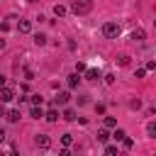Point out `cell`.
<instances>
[{"label":"cell","instance_id":"6da1fadb","mask_svg":"<svg viewBox=\"0 0 156 156\" xmlns=\"http://www.w3.org/2000/svg\"><path fill=\"white\" fill-rule=\"evenodd\" d=\"M93 10V0H73L71 2V12L73 15H88Z\"/></svg>","mask_w":156,"mask_h":156},{"label":"cell","instance_id":"7a4b0ae2","mask_svg":"<svg viewBox=\"0 0 156 156\" xmlns=\"http://www.w3.org/2000/svg\"><path fill=\"white\" fill-rule=\"evenodd\" d=\"M102 34H105L107 39H117V37H119V24H117L115 20L105 22V24H102Z\"/></svg>","mask_w":156,"mask_h":156},{"label":"cell","instance_id":"3957f363","mask_svg":"<svg viewBox=\"0 0 156 156\" xmlns=\"http://www.w3.org/2000/svg\"><path fill=\"white\" fill-rule=\"evenodd\" d=\"M12 100H17V93H15V88H10V85H2V88H0V102H12Z\"/></svg>","mask_w":156,"mask_h":156},{"label":"cell","instance_id":"277c9868","mask_svg":"<svg viewBox=\"0 0 156 156\" xmlns=\"http://www.w3.org/2000/svg\"><path fill=\"white\" fill-rule=\"evenodd\" d=\"M34 141H37V146H39L41 151L51 149V136H49V134H37V139H34Z\"/></svg>","mask_w":156,"mask_h":156},{"label":"cell","instance_id":"5b68a950","mask_svg":"<svg viewBox=\"0 0 156 156\" xmlns=\"http://www.w3.org/2000/svg\"><path fill=\"white\" fill-rule=\"evenodd\" d=\"M17 32L20 34H29L32 32V20H20L17 22Z\"/></svg>","mask_w":156,"mask_h":156},{"label":"cell","instance_id":"8992f818","mask_svg":"<svg viewBox=\"0 0 156 156\" xmlns=\"http://www.w3.org/2000/svg\"><path fill=\"white\" fill-rule=\"evenodd\" d=\"M144 39H146V32H144V29H141V27H139V29H134V32H132V41H134V44H141V41H144Z\"/></svg>","mask_w":156,"mask_h":156},{"label":"cell","instance_id":"52a82bcc","mask_svg":"<svg viewBox=\"0 0 156 156\" xmlns=\"http://www.w3.org/2000/svg\"><path fill=\"white\" fill-rule=\"evenodd\" d=\"M83 73H85V80H90V83H95V80L100 78V71H98V68H85Z\"/></svg>","mask_w":156,"mask_h":156},{"label":"cell","instance_id":"ba28073f","mask_svg":"<svg viewBox=\"0 0 156 156\" xmlns=\"http://www.w3.org/2000/svg\"><path fill=\"white\" fill-rule=\"evenodd\" d=\"M68 100H71V93H68V90H63V93H58V95L54 98V105H66Z\"/></svg>","mask_w":156,"mask_h":156},{"label":"cell","instance_id":"9c48e42d","mask_svg":"<svg viewBox=\"0 0 156 156\" xmlns=\"http://www.w3.org/2000/svg\"><path fill=\"white\" fill-rule=\"evenodd\" d=\"M66 83H68V88H71V90H76V88H78V83H80V76H78V73H71V76L66 78Z\"/></svg>","mask_w":156,"mask_h":156},{"label":"cell","instance_id":"30bf717a","mask_svg":"<svg viewBox=\"0 0 156 156\" xmlns=\"http://www.w3.org/2000/svg\"><path fill=\"white\" fill-rule=\"evenodd\" d=\"M44 119H46V122H56V119H58V110H56V107L46 110V112H44Z\"/></svg>","mask_w":156,"mask_h":156},{"label":"cell","instance_id":"8fae6325","mask_svg":"<svg viewBox=\"0 0 156 156\" xmlns=\"http://www.w3.org/2000/svg\"><path fill=\"white\" fill-rule=\"evenodd\" d=\"M61 119H66V122H76V110H71V107H66V110L61 112Z\"/></svg>","mask_w":156,"mask_h":156},{"label":"cell","instance_id":"7c38bea8","mask_svg":"<svg viewBox=\"0 0 156 156\" xmlns=\"http://www.w3.org/2000/svg\"><path fill=\"white\" fill-rule=\"evenodd\" d=\"M5 117H7V122H20V117H22V115H20V110H7V112H5Z\"/></svg>","mask_w":156,"mask_h":156},{"label":"cell","instance_id":"4fadbf2b","mask_svg":"<svg viewBox=\"0 0 156 156\" xmlns=\"http://www.w3.org/2000/svg\"><path fill=\"white\" fill-rule=\"evenodd\" d=\"M98 141H100V144H107V141H110V132H107V129H100V132H98Z\"/></svg>","mask_w":156,"mask_h":156},{"label":"cell","instance_id":"5bb4252c","mask_svg":"<svg viewBox=\"0 0 156 156\" xmlns=\"http://www.w3.org/2000/svg\"><path fill=\"white\" fill-rule=\"evenodd\" d=\"M29 117L39 119V117H44V110H41V107H32V110H29Z\"/></svg>","mask_w":156,"mask_h":156},{"label":"cell","instance_id":"9a60e30c","mask_svg":"<svg viewBox=\"0 0 156 156\" xmlns=\"http://www.w3.org/2000/svg\"><path fill=\"white\" fill-rule=\"evenodd\" d=\"M102 122H105V129H115V127H117V119H115V117H105Z\"/></svg>","mask_w":156,"mask_h":156},{"label":"cell","instance_id":"2e32d148","mask_svg":"<svg viewBox=\"0 0 156 156\" xmlns=\"http://www.w3.org/2000/svg\"><path fill=\"white\" fill-rule=\"evenodd\" d=\"M34 44L37 46H44L46 44V34H34Z\"/></svg>","mask_w":156,"mask_h":156},{"label":"cell","instance_id":"e0dca14e","mask_svg":"<svg viewBox=\"0 0 156 156\" xmlns=\"http://www.w3.org/2000/svg\"><path fill=\"white\" fill-rule=\"evenodd\" d=\"M41 100H44V98H39V95H29V102H32V107H41Z\"/></svg>","mask_w":156,"mask_h":156},{"label":"cell","instance_id":"ac0fdd59","mask_svg":"<svg viewBox=\"0 0 156 156\" xmlns=\"http://www.w3.org/2000/svg\"><path fill=\"white\" fill-rule=\"evenodd\" d=\"M112 136H115L117 141H122V139L127 136V132H124V129H119V127H115V134H112Z\"/></svg>","mask_w":156,"mask_h":156},{"label":"cell","instance_id":"d6986e66","mask_svg":"<svg viewBox=\"0 0 156 156\" xmlns=\"http://www.w3.org/2000/svg\"><path fill=\"white\" fill-rule=\"evenodd\" d=\"M61 144L63 146H71L73 144V134H61Z\"/></svg>","mask_w":156,"mask_h":156},{"label":"cell","instance_id":"ffe728a7","mask_svg":"<svg viewBox=\"0 0 156 156\" xmlns=\"http://www.w3.org/2000/svg\"><path fill=\"white\" fill-rule=\"evenodd\" d=\"M54 15H56V17H63V15H66V7H63V5H54Z\"/></svg>","mask_w":156,"mask_h":156},{"label":"cell","instance_id":"44dd1931","mask_svg":"<svg viewBox=\"0 0 156 156\" xmlns=\"http://www.w3.org/2000/svg\"><path fill=\"white\" fill-rule=\"evenodd\" d=\"M10 29H12V22L10 20H2L0 22V32H10Z\"/></svg>","mask_w":156,"mask_h":156},{"label":"cell","instance_id":"7402d4cb","mask_svg":"<svg viewBox=\"0 0 156 156\" xmlns=\"http://www.w3.org/2000/svg\"><path fill=\"white\" fill-rule=\"evenodd\" d=\"M117 63H119V66H129V56H127V54H119V56H117Z\"/></svg>","mask_w":156,"mask_h":156},{"label":"cell","instance_id":"603a6c76","mask_svg":"<svg viewBox=\"0 0 156 156\" xmlns=\"http://www.w3.org/2000/svg\"><path fill=\"white\" fill-rule=\"evenodd\" d=\"M146 134L149 136H156V122H149L146 124Z\"/></svg>","mask_w":156,"mask_h":156},{"label":"cell","instance_id":"cb8c5ba5","mask_svg":"<svg viewBox=\"0 0 156 156\" xmlns=\"http://www.w3.org/2000/svg\"><path fill=\"white\" fill-rule=\"evenodd\" d=\"M105 156H117V146L107 144V146H105Z\"/></svg>","mask_w":156,"mask_h":156},{"label":"cell","instance_id":"d4e9b609","mask_svg":"<svg viewBox=\"0 0 156 156\" xmlns=\"http://www.w3.org/2000/svg\"><path fill=\"white\" fill-rule=\"evenodd\" d=\"M122 144H124V149H132V146H134V141H132L129 136H124V139H122Z\"/></svg>","mask_w":156,"mask_h":156},{"label":"cell","instance_id":"484cf974","mask_svg":"<svg viewBox=\"0 0 156 156\" xmlns=\"http://www.w3.org/2000/svg\"><path fill=\"white\" fill-rule=\"evenodd\" d=\"M83 71H85V63L78 61V63H76V73H83Z\"/></svg>","mask_w":156,"mask_h":156},{"label":"cell","instance_id":"4316f807","mask_svg":"<svg viewBox=\"0 0 156 156\" xmlns=\"http://www.w3.org/2000/svg\"><path fill=\"white\" fill-rule=\"evenodd\" d=\"M24 78L32 80V78H34V71H32V68H24Z\"/></svg>","mask_w":156,"mask_h":156},{"label":"cell","instance_id":"83f0119b","mask_svg":"<svg viewBox=\"0 0 156 156\" xmlns=\"http://www.w3.org/2000/svg\"><path fill=\"white\" fill-rule=\"evenodd\" d=\"M102 78H105V83H107V85H112V83H115V76H112V73H107V76H102Z\"/></svg>","mask_w":156,"mask_h":156},{"label":"cell","instance_id":"f1b7e54d","mask_svg":"<svg viewBox=\"0 0 156 156\" xmlns=\"http://www.w3.org/2000/svg\"><path fill=\"white\" fill-rule=\"evenodd\" d=\"M144 68H146V71H154V68H156V61H146V66H144Z\"/></svg>","mask_w":156,"mask_h":156},{"label":"cell","instance_id":"f546056e","mask_svg":"<svg viewBox=\"0 0 156 156\" xmlns=\"http://www.w3.org/2000/svg\"><path fill=\"white\" fill-rule=\"evenodd\" d=\"M146 76V68H136V78H144Z\"/></svg>","mask_w":156,"mask_h":156},{"label":"cell","instance_id":"4dcf8cb0","mask_svg":"<svg viewBox=\"0 0 156 156\" xmlns=\"http://www.w3.org/2000/svg\"><path fill=\"white\" fill-rule=\"evenodd\" d=\"M58 156H71V151H68V146H63V149L58 151Z\"/></svg>","mask_w":156,"mask_h":156},{"label":"cell","instance_id":"1f68e13d","mask_svg":"<svg viewBox=\"0 0 156 156\" xmlns=\"http://www.w3.org/2000/svg\"><path fill=\"white\" fill-rule=\"evenodd\" d=\"M2 85H7V78H5L2 73H0V88H2Z\"/></svg>","mask_w":156,"mask_h":156},{"label":"cell","instance_id":"d6a6232c","mask_svg":"<svg viewBox=\"0 0 156 156\" xmlns=\"http://www.w3.org/2000/svg\"><path fill=\"white\" fill-rule=\"evenodd\" d=\"M7 156H17V149H15V146H12V151H10V154H7Z\"/></svg>","mask_w":156,"mask_h":156},{"label":"cell","instance_id":"836d02e7","mask_svg":"<svg viewBox=\"0 0 156 156\" xmlns=\"http://www.w3.org/2000/svg\"><path fill=\"white\" fill-rule=\"evenodd\" d=\"M2 139H5V129L0 127V141H2Z\"/></svg>","mask_w":156,"mask_h":156},{"label":"cell","instance_id":"e575fe53","mask_svg":"<svg viewBox=\"0 0 156 156\" xmlns=\"http://www.w3.org/2000/svg\"><path fill=\"white\" fill-rule=\"evenodd\" d=\"M0 115H5V107H2V102H0Z\"/></svg>","mask_w":156,"mask_h":156},{"label":"cell","instance_id":"d590c367","mask_svg":"<svg viewBox=\"0 0 156 156\" xmlns=\"http://www.w3.org/2000/svg\"><path fill=\"white\" fill-rule=\"evenodd\" d=\"M0 49H5V39H0Z\"/></svg>","mask_w":156,"mask_h":156},{"label":"cell","instance_id":"8d00e7d4","mask_svg":"<svg viewBox=\"0 0 156 156\" xmlns=\"http://www.w3.org/2000/svg\"><path fill=\"white\" fill-rule=\"evenodd\" d=\"M27 2H39V0H27Z\"/></svg>","mask_w":156,"mask_h":156}]
</instances>
